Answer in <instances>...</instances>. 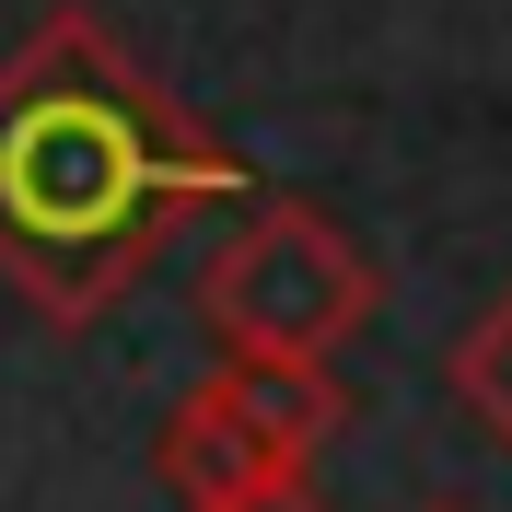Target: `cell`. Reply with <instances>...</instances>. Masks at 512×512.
Segmentation results:
<instances>
[{"label": "cell", "instance_id": "cell-2", "mask_svg": "<svg viewBox=\"0 0 512 512\" xmlns=\"http://www.w3.org/2000/svg\"><path fill=\"white\" fill-rule=\"evenodd\" d=\"M384 280L315 198H256V222L222 233V256L198 268V326L222 338V361H280V373H326L373 326Z\"/></svg>", "mask_w": 512, "mask_h": 512}, {"label": "cell", "instance_id": "cell-1", "mask_svg": "<svg viewBox=\"0 0 512 512\" xmlns=\"http://www.w3.org/2000/svg\"><path fill=\"white\" fill-rule=\"evenodd\" d=\"M210 198H245V152L210 140L94 12H47L0 47V291L47 326H94Z\"/></svg>", "mask_w": 512, "mask_h": 512}, {"label": "cell", "instance_id": "cell-3", "mask_svg": "<svg viewBox=\"0 0 512 512\" xmlns=\"http://www.w3.org/2000/svg\"><path fill=\"white\" fill-rule=\"evenodd\" d=\"M338 373H280V361H222L198 373L152 431V466L175 512H280L315 501V454L338 443Z\"/></svg>", "mask_w": 512, "mask_h": 512}, {"label": "cell", "instance_id": "cell-5", "mask_svg": "<svg viewBox=\"0 0 512 512\" xmlns=\"http://www.w3.org/2000/svg\"><path fill=\"white\" fill-rule=\"evenodd\" d=\"M280 512H315V501H280Z\"/></svg>", "mask_w": 512, "mask_h": 512}, {"label": "cell", "instance_id": "cell-4", "mask_svg": "<svg viewBox=\"0 0 512 512\" xmlns=\"http://www.w3.org/2000/svg\"><path fill=\"white\" fill-rule=\"evenodd\" d=\"M443 384H454V408H466V419H478V431H489V443L512 454V291H501V303H489L478 326H466V338H454Z\"/></svg>", "mask_w": 512, "mask_h": 512}]
</instances>
